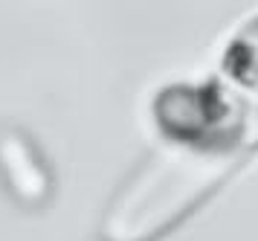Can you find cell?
<instances>
[{
    "instance_id": "6da1fadb",
    "label": "cell",
    "mask_w": 258,
    "mask_h": 241,
    "mask_svg": "<svg viewBox=\"0 0 258 241\" xmlns=\"http://www.w3.org/2000/svg\"><path fill=\"white\" fill-rule=\"evenodd\" d=\"M218 157L198 146H168L134 174L110 204L105 241H151L186 215L218 180Z\"/></svg>"
},
{
    "instance_id": "7a4b0ae2",
    "label": "cell",
    "mask_w": 258,
    "mask_h": 241,
    "mask_svg": "<svg viewBox=\"0 0 258 241\" xmlns=\"http://www.w3.org/2000/svg\"><path fill=\"white\" fill-rule=\"evenodd\" d=\"M0 177L26 209L44 207L52 195V174L38 146L18 128L0 131Z\"/></svg>"
}]
</instances>
